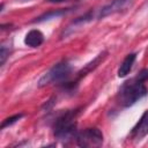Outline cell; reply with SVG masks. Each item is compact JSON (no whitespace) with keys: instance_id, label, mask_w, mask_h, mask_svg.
Wrapping results in <instances>:
<instances>
[{"instance_id":"cell-1","label":"cell","mask_w":148,"mask_h":148,"mask_svg":"<svg viewBox=\"0 0 148 148\" xmlns=\"http://www.w3.org/2000/svg\"><path fill=\"white\" fill-rule=\"evenodd\" d=\"M76 111H67L61 114L54 124V136L60 141H69L76 139Z\"/></svg>"},{"instance_id":"cell-2","label":"cell","mask_w":148,"mask_h":148,"mask_svg":"<svg viewBox=\"0 0 148 148\" xmlns=\"http://www.w3.org/2000/svg\"><path fill=\"white\" fill-rule=\"evenodd\" d=\"M147 95V88L142 81L135 79L131 82H127L120 90V102L125 108L132 106L139 99Z\"/></svg>"},{"instance_id":"cell-3","label":"cell","mask_w":148,"mask_h":148,"mask_svg":"<svg viewBox=\"0 0 148 148\" xmlns=\"http://www.w3.org/2000/svg\"><path fill=\"white\" fill-rule=\"evenodd\" d=\"M71 72H72V67L68 62H65V61L58 62L39 79L38 87L42 88L52 83H60L69 77Z\"/></svg>"},{"instance_id":"cell-4","label":"cell","mask_w":148,"mask_h":148,"mask_svg":"<svg viewBox=\"0 0 148 148\" xmlns=\"http://www.w3.org/2000/svg\"><path fill=\"white\" fill-rule=\"evenodd\" d=\"M76 142L80 147H99L103 143V134L96 127L87 128L76 135Z\"/></svg>"},{"instance_id":"cell-5","label":"cell","mask_w":148,"mask_h":148,"mask_svg":"<svg viewBox=\"0 0 148 148\" xmlns=\"http://www.w3.org/2000/svg\"><path fill=\"white\" fill-rule=\"evenodd\" d=\"M128 1H130V0H113L112 2H110V3L106 5V6H104V7L101 9V12H99V14H98V17H99V18H103V17H105V16H109V15H111V14H114V13L121 10L123 8H125V7L127 6Z\"/></svg>"},{"instance_id":"cell-6","label":"cell","mask_w":148,"mask_h":148,"mask_svg":"<svg viewBox=\"0 0 148 148\" xmlns=\"http://www.w3.org/2000/svg\"><path fill=\"white\" fill-rule=\"evenodd\" d=\"M43 42H44V35L39 30H36V29L30 30L24 37L25 45L30 47H38L43 44Z\"/></svg>"},{"instance_id":"cell-7","label":"cell","mask_w":148,"mask_h":148,"mask_svg":"<svg viewBox=\"0 0 148 148\" xmlns=\"http://www.w3.org/2000/svg\"><path fill=\"white\" fill-rule=\"evenodd\" d=\"M135 59H136V54L135 53H130V54L126 56V58L123 60V62L120 64V66L118 68V76L119 77H125L131 72Z\"/></svg>"},{"instance_id":"cell-8","label":"cell","mask_w":148,"mask_h":148,"mask_svg":"<svg viewBox=\"0 0 148 148\" xmlns=\"http://www.w3.org/2000/svg\"><path fill=\"white\" fill-rule=\"evenodd\" d=\"M147 133H148V112H146L142 116V118L138 123L136 127H134V130H133V136L136 140H140Z\"/></svg>"},{"instance_id":"cell-9","label":"cell","mask_w":148,"mask_h":148,"mask_svg":"<svg viewBox=\"0 0 148 148\" xmlns=\"http://www.w3.org/2000/svg\"><path fill=\"white\" fill-rule=\"evenodd\" d=\"M68 12H71L69 8H67V9H57V10H52V12H49V13H45V14L40 15V16L37 17L36 20H34L32 22H44V21H49V20H52V18H57V17H60V16L67 14Z\"/></svg>"},{"instance_id":"cell-10","label":"cell","mask_w":148,"mask_h":148,"mask_svg":"<svg viewBox=\"0 0 148 148\" xmlns=\"http://www.w3.org/2000/svg\"><path fill=\"white\" fill-rule=\"evenodd\" d=\"M22 117H23V113H17V114H14V116H12V117H9V118H6V119L2 121V124H1V130H3V128L7 127V126L13 125V124L16 123L17 120H20Z\"/></svg>"},{"instance_id":"cell-11","label":"cell","mask_w":148,"mask_h":148,"mask_svg":"<svg viewBox=\"0 0 148 148\" xmlns=\"http://www.w3.org/2000/svg\"><path fill=\"white\" fill-rule=\"evenodd\" d=\"M8 57H9V47H7L6 45L2 44L0 47V65L1 66L6 62Z\"/></svg>"},{"instance_id":"cell-12","label":"cell","mask_w":148,"mask_h":148,"mask_svg":"<svg viewBox=\"0 0 148 148\" xmlns=\"http://www.w3.org/2000/svg\"><path fill=\"white\" fill-rule=\"evenodd\" d=\"M47 2H51V3H58V2H64V1H69V0H46Z\"/></svg>"}]
</instances>
